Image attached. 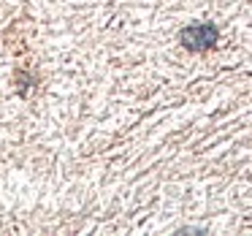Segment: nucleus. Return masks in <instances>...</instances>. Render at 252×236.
Here are the masks:
<instances>
[{
    "instance_id": "nucleus-1",
    "label": "nucleus",
    "mask_w": 252,
    "mask_h": 236,
    "mask_svg": "<svg viewBox=\"0 0 252 236\" xmlns=\"http://www.w3.org/2000/svg\"><path fill=\"white\" fill-rule=\"evenodd\" d=\"M179 41H182V46H185L187 52L201 55V52H209V49H214V46H217L220 30H217V25H212V22L190 25V28H185L179 33Z\"/></svg>"
}]
</instances>
